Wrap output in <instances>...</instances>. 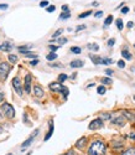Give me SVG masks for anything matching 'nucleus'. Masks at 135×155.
Listing matches in <instances>:
<instances>
[{
  "label": "nucleus",
  "mask_w": 135,
  "mask_h": 155,
  "mask_svg": "<svg viewBox=\"0 0 135 155\" xmlns=\"http://www.w3.org/2000/svg\"><path fill=\"white\" fill-rule=\"evenodd\" d=\"M67 80V74H64V73H62V74H60V77H58V82L60 83H62V82H64Z\"/></svg>",
  "instance_id": "obj_27"
},
{
  "label": "nucleus",
  "mask_w": 135,
  "mask_h": 155,
  "mask_svg": "<svg viewBox=\"0 0 135 155\" xmlns=\"http://www.w3.org/2000/svg\"><path fill=\"white\" fill-rule=\"evenodd\" d=\"M70 16H71L70 12H62L61 16H60V19H61V20H66V19H68Z\"/></svg>",
  "instance_id": "obj_25"
},
{
  "label": "nucleus",
  "mask_w": 135,
  "mask_h": 155,
  "mask_svg": "<svg viewBox=\"0 0 135 155\" xmlns=\"http://www.w3.org/2000/svg\"><path fill=\"white\" fill-rule=\"evenodd\" d=\"M46 58H47L48 61H53V60L57 58V55H56L55 52H51V54H48V55L46 56Z\"/></svg>",
  "instance_id": "obj_18"
},
{
  "label": "nucleus",
  "mask_w": 135,
  "mask_h": 155,
  "mask_svg": "<svg viewBox=\"0 0 135 155\" xmlns=\"http://www.w3.org/2000/svg\"><path fill=\"white\" fill-rule=\"evenodd\" d=\"M128 11H129V8H123L121 9V12H123V14H127Z\"/></svg>",
  "instance_id": "obj_43"
},
{
  "label": "nucleus",
  "mask_w": 135,
  "mask_h": 155,
  "mask_svg": "<svg viewBox=\"0 0 135 155\" xmlns=\"http://www.w3.org/2000/svg\"><path fill=\"white\" fill-rule=\"evenodd\" d=\"M124 123H125V119H124L123 115H119V117H117V118L112 119V124H114V125L123 127V125H124Z\"/></svg>",
  "instance_id": "obj_9"
},
{
  "label": "nucleus",
  "mask_w": 135,
  "mask_h": 155,
  "mask_svg": "<svg viewBox=\"0 0 135 155\" xmlns=\"http://www.w3.org/2000/svg\"><path fill=\"white\" fill-rule=\"evenodd\" d=\"M121 56H123L125 60H131V55L128 52V50H127V48H124L123 51H121Z\"/></svg>",
  "instance_id": "obj_16"
},
{
  "label": "nucleus",
  "mask_w": 135,
  "mask_h": 155,
  "mask_svg": "<svg viewBox=\"0 0 135 155\" xmlns=\"http://www.w3.org/2000/svg\"><path fill=\"white\" fill-rule=\"evenodd\" d=\"M48 87H50V89L52 92H61L62 88H63V86L60 82H52V83H50Z\"/></svg>",
  "instance_id": "obj_8"
},
{
  "label": "nucleus",
  "mask_w": 135,
  "mask_h": 155,
  "mask_svg": "<svg viewBox=\"0 0 135 155\" xmlns=\"http://www.w3.org/2000/svg\"><path fill=\"white\" fill-rule=\"evenodd\" d=\"M10 66L9 63L6 62H2L0 63V76H2V78H6L8 74H9V71H10Z\"/></svg>",
  "instance_id": "obj_3"
},
{
  "label": "nucleus",
  "mask_w": 135,
  "mask_h": 155,
  "mask_svg": "<svg viewBox=\"0 0 135 155\" xmlns=\"http://www.w3.org/2000/svg\"><path fill=\"white\" fill-rule=\"evenodd\" d=\"M48 5V2H47V0H44V2H41V3H40V6H47Z\"/></svg>",
  "instance_id": "obj_36"
},
{
  "label": "nucleus",
  "mask_w": 135,
  "mask_h": 155,
  "mask_svg": "<svg viewBox=\"0 0 135 155\" xmlns=\"http://www.w3.org/2000/svg\"><path fill=\"white\" fill-rule=\"evenodd\" d=\"M66 155H76V153H74L73 150H70V151H68V153H67Z\"/></svg>",
  "instance_id": "obj_46"
},
{
  "label": "nucleus",
  "mask_w": 135,
  "mask_h": 155,
  "mask_svg": "<svg viewBox=\"0 0 135 155\" xmlns=\"http://www.w3.org/2000/svg\"><path fill=\"white\" fill-rule=\"evenodd\" d=\"M129 138H131V139H135V134H134V133H133V134H130V135H129Z\"/></svg>",
  "instance_id": "obj_49"
},
{
  "label": "nucleus",
  "mask_w": 135,
  "mask_h": 155,
  "mask_svg": "<svg viewBox=\"0 0 135 155\" xmlns=\"http://www.w3.org/2000/svg\"><path fill=\"white\" fill-rule=\"evenodd\" d=\"M3 132V128H2V125H0V133H2Z\"/></svg>",
  "instance_id": "obj_51"
},
{
  "label": "nucleus",
  "mask_w": 135,
  "mask_h": 155,
  "mask_svg": "<svg viewBox=\"0 0 135 155\" xmlns=\"http://www.w3.org/2000/svg\"><path fill=\"white\" fill-rule=\"evenodd\" d=\"M50 48H51V51H52V52H55V51L58 48V46H53V45H51V46H50Z\"/></svg>",
  "instance_id": "obj_40"
},
{
  "label": "nucleus",
  "mask_w": 135,
  "mask_h": 155,
  "mask_svg": "<svg viewBox=\"0 0 135 155\" xmlns=\"http://www.w3.org/2000/svg\"><path fill=\"white\" fill-rule=\"evenodd\" d=\"M88 48H89V50H93V51H98V50H99V47H98L97 44H89V45H88Z\"/></svg>",
  "instance_id": "obj_23"
},
{
  "label": "nucleus",
  "mask_w": 135,
  "mask_h": 155,
  "mask_svg": "<svg viewBox=\"0 0 135 155\" xmlns=\"http://www.w3.org/2000/svg\"><path fill=\"white\" fill-rule=\"evenodd\" d=\"M36 63H37V60H34V61H31V64H32V66H35Z\"/></svg>",
  "instance_id": "obj_48"
},
{
  "label": "nucleus",
  "mask_w": 135,
  "mask_h": 155,
  "mask_svg": "<svg viewBox=\"0 0 135 155\" xmlns=\"http://www.w3.org/2000/svg\"><path fill=\"white\" fill-rule=\"evenodd\" d=\"M114 44H115V40H114V38H110V40L108 41V46H109V47H112Z\"/></svg>",
  "instance_id": "obj_35"
},
{
  "label": "nucleus",
  "mask_w": 135,
  "mask_h": 155,
  "mask_svg": "<svg viewBox=\"0 0 135 155\" xmlns=\"http://www.w3.org/2000/svg\"><path fill=\"white\" fill-rule=\"evenodd\" d=\"M11 47H12V46H11L9 42H4V44L0 45V50H2V51H5V52L10 51V50H11Z\"/></svg>",
  "instance_id": "obj_14"
},
{
  "label": "nucleus",
  "mask_w": 135,
  "mask_h": 155,
  "mask_svg": "<svg viewBox=\"0 0 135 155\" xmlns=\"http://www.w3.org/2000/svg\"><path fill=\"white\" fill-rule=\"evenodd\" d=\"M134 99H135V96H134Z\"/></svg>",
  "instance_id": "obj_53"
},
{
  "label": "nucleus",
  "mask_w": 135,
  "mask_h": 155,
  "mask_svg": "<svg viewBox=\"0 0 135 155\" xmlns=\"http://www.w3.org/2000/svg\"><path fill=\"white\" fill-rule=\"evenodd\" d=\"M71 51H72L73 54H81V51H82V50H81L79 47H72Z\"/></svg>",
  "instance_id": "obj_30"
},
{
  "label": "nucleus",
  "mask_w": 135,
  "mask_h": 155,
  "mask_svg": "<svg viewBox=\"0 0 135 155\" xmlns=\"http://www.w3.org/2000/svg\"><path fill=\"white\" fill-rule=\"evenodd\" d=\"M38 129H35V130H34V133H32V135L30 137V138H28V139H26L25 141H24V143H22V150L24 149H26V148H28L29 145H31V143H32V141H34V139L36 138V135L38 134Z\"/></svg>",
  "instance_id": "obj_5"
},
{
  "label": "nucleus",
  "mask_w": 135,
  "mask_h": 155,
  "mask_svg": "<svg viewBox=\"0 0 135 155\" xmlns=\"http://www.w3.org/2000/svg\"><path fill=\"white\" fill-rule=\"evenodd\" d=\"M118 66H119L120 68H124V67H125V62H124L123 60H119V61H118Z\"/></svg>",
  "instance_id": "obj_31"
},
{
  "label": "nucleus",
  "mask_w": 135,
  "mask_h": 155,
  "mask_svg": "<svg viewBox=\"0 0 135 155\" xmlns=\"http://www.w3.org/2000/svg\"><path fill=\"white\" fill-rule=\"evenodd\" d=\"M102 15H103V11H97L96 14H94V16H96V18H100Z\"/></svg>",
  "instance_id": "obj_39"
},
{
  "label": "nucleus",
  "mask_w": 135,
  "mask_h": 155,
  "mask_svg": "<svg viewBox=\"0 0 135 155\" xmlns=\"http://www.w3.org/2000/svg\"><path fill=\"white\" fill-rule=\"evenodd\" d=\"M115 22H117V26H118V29H119V30H123V28H124L123 20H121V19H118Z\"/></svg>",
  "instance_id": "obj_19"
},
{
  "label": "nucleus",
  "mask_w": 135,
  "mask_h": 155,
  "mask_svg": "<svg viewBox=\"0 0 135 155\" xmlns=\"http://www.w3.org/2000/svg\"><path fill=\"white\" fill-rule=\"evenodd\" d=\"M92 14V11H86V12H82V14H79V19H84V18H87V16H89Z\"/></svg>",
  "instance_id": "obj_24"
},
{
  "label": "nucleus",
  "mask_w": 135,
  "mask_h": 155,
  "mask_svg": "<svg viewBox=\"0 0 135 155\" xmlns=\"http://www.w3.org/2000/svg\"><path fill=\"white\" fill-rule=\"evenodd\" d=\"M58 42H60V45H63V44H66V42H67V38L62 37V38H60V40H58Z\"/></svg>",
  "instance_id": "obj_37"
},
{
  "label": "nucleus",
  "mask_w": 135,
  "mask_h": 155,
  "mask_svg": "<svg viewBox=\"0 0 135 155\" xmlns=\"http://www.w3.org/2000/svg\"><path fill=\"white\" fill-rule=\"evenodd\" d=\"M31 81H32L31 74H26V77H25V92L26 93L31 92Z\"/></svg>",
  "instance_id": "obj_7"
},
{
  "label": "nucleus",
  "mask_w": 135,
  "mask_h": 155,
  "mask_svg": "<svg viewBox=\"0 0 135 155\" xmlns=\"http://www.w3.org/2000/svg\"><path fill=\"white\" fill-rule=\"evenodd\" d=\"M0 113L4 114L6 118H10V119H12L15 117V110L9 103H3L2 107H0Z\"/></svg>",
  "instance_id": "obj_2"
},
{
  "label": "nucleus",
  "mask_w": 135,
  "mask_h": 155,
  "mask_svg": "<svg viewBox=\"0 0 135 155\" xmlns=\"http://www.w3.org/2000/svg\"><path fill=\"white\" fill-rule=\"evenodd\" d=\"M133 26H134V22H131V21H129V22H128V28H129V29H131Z\"/></svg>",
  "instance_id": "obj_45"
},
{
  "label": "nucleus",
  "mask_w": 135,
  "mask_h": 155,
  "mask_svg": "<svg viewBox=\"0 0 135 155\" xmlns=\"http://www.w3.org/2000/svg\"><path fill=\"white\" fill-rule=\"evenodd\" d=\"M62 10H63L64 12H68V5H63V6H62Z\"/></svg>",
  "instance_id": "obj_41"
},
{
  "label": "nucleus",
  "mask_w": 135,
  "mask_h": 155,
  "mask_svg": "<svg viewBox=\"0 0 135 155\" xmlns=\"http://www.w3.org/2000/svg\"><path fill=\"white\" fill-rule=\"evenodd\" d=\"M8 58H9V61H10L11 63H16V62H18V57H16L15 55H9Z\"/></svg>",
  "instance_id": "obj_21"
},
{
  "label": "nucleus",
  "mask_w": 135,
  "mask_h": 155,
  "mask_svg": "<svg viewBox=\"0 0 135 155\" xmlns=\"http://www.w3.org/2000/svg\"><path fill=\"white\" fill-rule=\"evenodd\" d=\"M102 120H105V119H110V114L109 113H104V114H102V118H100Z\"/></svg>",
  "instance_id": "obj_29"
},
{
  "label": "nucleus",
  "mask_w": 135,
  "mask_h": 155,
  "mask_svg": "<svg viewBox=\"0 0 135 155\" xmlns=\"http://www.w3.org/2000/svg\"><path fill=\"white\" fill-rule=\"evenodd\" d=\"M8 155H12V154H8Z\"/></svg>",
  "instance_id": "obj_52"
},
{
  "label": "nucleus",
  "mask_w": 135,
  "mask_h": 155,
  "mask_svg": "<svg viewBox=\"0 0 135 155\" xmlns=\"http://www.w3.org/2000/svg\"><path fill=\"white\" fill-rule=\"evenodd\" d=\"M113 61L110 60V58H103V62H102V64H110Z\"/></svg>",
  "instance_id": "obj_32"
},
{
  "label": "nucleus",
  "mask_w": 135,
  "mask_h": 155,
  "mask_svg": "<svg viewBox=\"0 0 135 155\" xmlns=\"http://www.w3.org/2000/svg\"><path fill=\"white\" fill-rule=\"evenodd\" d=\"M12 87L16 91V93L19 96H22V86H21V82H20V78L19 77H15V78H12Z\"/></svg>",
  "instance_id": "obj_4"
},
{
  "label": "nucleus",
  "mask_w": 135,
  "mask_h": 155,
  "mask_svg": "<svg viewBox=\"0 0 135 155\" xmlns=\"http://www.w3.org/2000/svg\"><path fill=\"white\" fill-rule=\"evenodd\" d=\"M61 93L63 94V97H64V98H67V96H68V88H67V87H64V86H63V88H62Z\"/></svg>",
  "instance_id": "obj_26"
},
{
  "label": "nucleus",
  "mask_w": 135,
  "mask_h": 155,
  "mask_svg": "<svg viewBox=\"0 0 135 155\" xmlns=\"http://www.w3.org/2000/svg\"><path fill=\"white\" fill-rule=\"evenodd\" d=\"M86 144H87V138H86V137H82L81 139H78V140H77L76 147H77L78 149H83V148L86 147Z\"/></svg>",
  "instance_id": "obj_11"
},
{
  "label": "nucleus",
  "mask_w": 135,
  "mask_h": 155,
  "mask_svg": "<svg viewBox=\"0 0 135 155\" xmlns=\"http://www.w3.org/2000/svg\"><path fill=\"white\" fill-rule=\"evenodd\" d=\"M55 10H56V6H53V5H51V6L47 8V11H48V12H53Z\"/></svg>",
  "instance_id": "obj_34"
},
{
  "label": "nucleus",
  "mask_w": 135,
  "mask_h": 155,
  "mask_svg": "<svg viewBox=\"0 0 135 155\" xmlns=\"http://www.w3.org/2000/svg\"><path fill=\"white\" fill-rule=\"evenodd\" d=\"M105 73H107L108 76H110V74H113V70H109V68H108V70H105Z\"/></svg>",
  "instance_id": "obj_42"
},
{
  "label": "nucleus",
  "mask_w": 135,
  "mask_h": 155,
  "mask_svg": "<svg viewBox=\"0 0 135 155\" xmlns=\"http://www.w3.org/2000/svg\"><path fill=\"white\" fill-rule=\"evenodd\" d=\"M102 127H103V120L100 118H97V119H94V120H92L89 123V127L88 128L91 129V130H96V129H99Z\"/></svg>",
  "instance_id": "obj_6"
},
{
  "label": "nucleus",
  "mask_w": 135,
  "mask_h": 155,
  "mask_svg": "<svg viewBox=\"0 0 135 155\" xmlns=\"http://www.w3.org/2000/svg\"><path fill=\"white\" fill-rule=\"evenodd\" d=\"M89 57H91V60H92V62H93L94 64H102V62H103V58L99 57V56H93V55H91Z\"/></svg>",
  "instance_id": "obj_13"
},
{
  "label": "nucleus",
  "mask_w": 135,
  "mask_h": 155,
  "mask_svg": "<svg viewBox=\"0 0 135 155\" xmlns=\"http://www.w3.org/2000/svg\"><path fill=\"white\" fill-rule=\"evenodd\" d=\"M97 92H98L99 94H104V93H105V87H104V86H99L98 89H97Z\"/></svg>",
  "instance_id": "obj_28"
},
{
  "label": "nucleus",
  "mask_w": 135,
  "mask_h": 155,
  "mask_svg": "<svg viewBox=\"0 0 135 155\" xmlns=\"http://www.w3.org/2000/svg\"><path fill=\"white\" fill-rule=\"evenodd\" d=\"M105 150H107V147L103 141L96 140L91 144V147L88 149V155H104Z\"/></svg>",
  "instance_id": "obj_1"
},
{
  "label": "nucleus",
  "mask_w": 135,
  "mask_h": 155,
  "mask_svg": "<svg viewBox=\"0 0 135 155\" xmlns=\"http://www.w3.org/2000/svg\"><path fill=\"white\" fill-rule=\"evenodd\" d=\"M134 46H135V45H134Z\"/></svg>",
  "instance_id": "obj_54"
},
{
  "label": "nucleus",
  "mask_w": 135,
  "mask_h": 155,
  "mask_svg": "<svg viewBox=\"0 0 135 155\" xmlns=\"http://www.w3.org/2000/svg\"><path fill=\"white\" fill-rule=\"evenodd\" d=\"M8 4H0V10H6L8 9Z\"/></svg>",
  "instance_id": "obj_38"
},
{
  "label": "nucleus",
  "mask_w": 135,
  "mask_h": 155,
  "mask_svg": "<svg viewBox=\"0 0 135 155\" xmlns=\"http://www.w3.org/2000/svg\"><path fill=\"white\" fill-rule=\"evenodd\" d=\"M100 81H102L103 84H112L113 83V81L110 78H108V77H104V78H102Z\"/></svg>",
  "instance_id": "obj_20"
},
{
  "label": "nucleus",
  "mask_w": 135,
  "mask_h": 155,
  "mask_svg": "<svg viewBox=\"0 0 135 155\" xmlns=\"http://www.w3.org/2000/svg\"><path fill=\"white\" fill-rule=\"evenodd\" d=\"M62 31H63L62 29H58V30H57V31H56L55 34H53V38H56V37H58V36H60V35L62 34Z\"/></svg>",
  "instance_id": "obj_33"
},
{
  "label": "nucleus",
  "mask_w": 135,
  "mask_h": 155,
  "mask_svg": "<svg viewBox=\"0 0 135 155\" xmlns=\"http://www.w3.org/2000/svg\"><path fill=\"white\" fill-rule=\"evenodd\" d=\"M34 93H35V96L37 97V98H42L44 97V89L40 87V86H35L34 87Z\"/></svg>",
  "instance_id": "obj_10"
},
{
  "label": "nucleus",
  "mask_w": 135,
  "mask_h": 155,
  "mask_svg": "<svg viewBox=\"0 0 135 155\" xmlns=\"http://www.w3.org/2000/svg\"><path fill=\"white\" fill-rule=\"evenodd\" d=\"M84 29H86L84 25H81V26H78V28H77V31H79V30H84Z\"/></svg>",
  "instance_id": "obj_44"
},
{
  "label": "nucleus",
  "mask_w": 135,
  "mask_h": 155,
  "mask_svg": "<svg viewBox=\"0 0 135 155\" xmlns=\"http://www.w3.org/2000/svg\"><path fill=\"white\" fill-rule=\"evenodd\" d=\"M121 155H135V148H130V149L125 150Z\"/></svg>",
  "instance_id": "obj_17"
},
{
  "label": "nucleus",
  "mask_w": 135,
  "mask_h": 155,
  "mask_svg": "<svg viewBox=\"0 0 135 155\" xmlns=\"http://www.w3.org/2000/svg\"><path fill=\"white\" fill-rule=\"evenodd\" d=\"M52 133H53V122L51 120V122H50V130H48V133L46 134V137H45V140H48V139L51 138Z\"/></svg>",
  "instance_id": "obj_15"
},
{
  "label": "nucleus",
  "mask_w": 135,
  "mask_h": 155,
  "mask_svg": "<svg viewBox=\"0 0 135 155\" xmlns=\"http://www.w3.org/2000/svg\"><path fill=\"white\" fill-rule=\"evenodd\" d=\"M83 64H84L83 61H81V60H73V61L70 63V66H71L72 68H78V67H82Z\"/></svg>",
  "instance_id": "obj_12"
},
{
  "label": "nucleus",
  "mask_w": 135,
  "mask_h": 155,
  "mask_svg": "<svg viewBox=\"0 0 135 155\" xmlns=\"http://www.w3.org/2000/svg\"><path fill=\"white\" fill-rule=\"evenodd\" d=\"M92 5H93V6H98V3H97V2H94Z\"/></svg>",
  "instance_id": "obj_50"
},
{
  "label": "nucleus",
  "mask_w": 135,
  "mask_h": 155,
  "mask_svg": "<svg viewBox=\"0 0 135 155\" xmlns=\"http://www.w3.org/2000/svg\"><path fill=\"white\" fill-rule=\"evenodd\" d=\"M4 99V93H0V102Z\"/></svg>",
  "instance_id": "obj_47"
},
{
  "label": "nucleus",
  "mask_w": 135,
  "mask_h": 155,
  "mask_svg": "<svg viewBox=\"0 0 135 155\" xmlns=\"http://www.w3.org/2000/svg\"><path fill=\"white\" fill-rule=\"evenodd\" d=\"M112 21H113V16L112 15H109L107 19H105V21H104V26H108V25H110L112 24Z\"/></svg>",
  "instance_id": "obj_22"
}]
</instances>
